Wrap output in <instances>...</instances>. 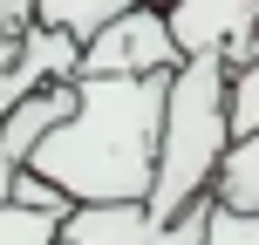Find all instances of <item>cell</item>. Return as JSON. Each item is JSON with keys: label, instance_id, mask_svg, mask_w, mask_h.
I'll use <instances>...</instances> for the list:
<instances>
[{"label": "cell", "instance_id": "6da1fadb", "mask_svg": "<svg viewBox=\"0 0 259 245\" xmlns=\"http://www.w3.org/2000/svg\"><path fill=\"white\" fill-rule=\"evenodd\" d=\"M170 75H75L68 123L27 157L75 205H150Z\"/></svg>", "mask_w": 259, "mask_h": 245}, {"label": "cell", "instance_id": "7a4b0ae2", "mask_svg": "<svg viewBox=\"0 0 259 245\" xmlns=\"http://www.w3.org/2000/svg\"><path fill=\"white\" fill-rule=\"evenodd\" d=\"M232 62L191 55L170 68V103H164V143H157V184H150V218L170 225L198 211L232 157Z\"/></svg>", "mask_w": 259, "mask_h": 245}, {"label": "cell", "instance_id": "3957f363", "mask_svg": "<svg viewBox=\"0 0 259 245\" xmlns=\"http://www.w3.org/2000/svg\"><path fill=\"white\" fill-rule=\"evenodd\" d=\"M184 62L178 34H170L164 0H143V7L116 14L109 27H96L82 41V75H170Z\"/></svg>", "mask_w": 259, "mask_h": 245}, {"label": "cell", "instance_id": "277c9868", "mask_svg": "<svg viewBox=\"0 0 259 245\" xmlns=\"http://www.w3.org/2000/svg\"><path fill=\"white\" fill-rule=\"evenodd\" d=\"M205 225L211 198L170 225H157L150 205H75L62 218V245H205Z\"/></svg>", "mask_w": 259, "mask_h": 245}, {"label": "cell", "instance_id": "5b68a950", "mask_svg": "<svg viewBox=\"0 0 259 245\" xmlns=\"http://www.w3.org/2000/svg\"><path fill=\"white\" fill-rule=\"evenodd\" d=\"M170 34H178L184 62L191 55H219V62H252L259 55V0H164Z\"/></svg>", "mask_w": 259, "mask_h": 245}, {"label": "cell", "instance_id": "8992f818", "mask_svg": "<svg viewBox=\"0 0 259 245\" xmlns=\"http://www.w3.org/2000/svg\"><path fill=\"white\" fill-rule=\"evenodd\" d=\"M68 109H75V82H48V89L21 95V103L7 109V123H0V150H7L14 164H27V157L68 123Z\"/></svg>", "mask_w": 259, "mask_h": 245}, {"label": "cell", "instance_id": "52a82bcc", "mask_svg": "<svg viewBox=\"0 0 259 245\" xmlns=\"http://www.w3.org/2000/svg\"><path fill=\"white\" fill-rule=\"evenodd\" d=\"M211 205H225V211H259V136H239V143H232L219 184H211Z\"/></svg>", "mask_w": 259, "mask_h": 245}, {"label": "cell", "instance_id": "ba28073f", "mask_svg": "<svg viewBox=\"0 0 259 245\" xmlns=\"http://www.w3.org/2000/svg\"><path fill=\"white\" fill-rule=\"evenodd\" d=\"M130 7H143V0H34V21L68 27V34L89 41L96 27H109V21H116V14H130Z\"/></svg>", "mask_w": 259, "mask_h": 245}, {"label": "cell", "instance_id": "9c48e42d", "mask_svg": "<svg viewBox=\"0 0 259 245\" xmlns=\"http://www.w3.org/2000/svg\"><path fill=\"white\" fill-rule=\"evenodd\" d=\"M232 129L239 136H259V55L232 68Z\"/></svg>", "mask_w": 259, "mask_h": 245}, {"label": "cell", "instance_id": "30bf717a", "mask_svg": "<svg viewBox=\"0 0 259 245\" xmlns=\"http://www.w3.org/2000/svg\"><path fill=\"white\" fill-rule=\"evenodd\" d=\"M205 245H259V211H225V205H211Z\"/></svg>", "mask_w": 259, "mask_h": 245}, {"label": "cell", "instance_id": "8fae6325", "mask_svg": "<svg viewBox=\"0 0 259 245\" xmlns=\"http://www.w3.org/2000/svg\"><path fill=\"white\" fill-rule=\"evenodd\" d=\"M14 177H21V164L0 150V205H14Z\"/></svg>", "mask_w": 259, "mask_h": 245}]
</instances>
